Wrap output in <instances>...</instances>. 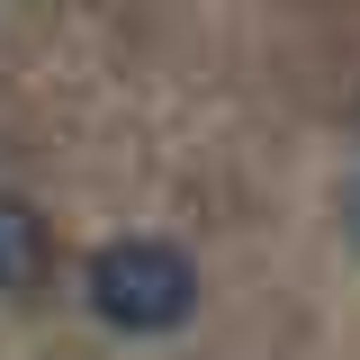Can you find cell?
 I'll use <instances>...</instances> for the list:
<instances>
[{
  "label": "cell",
  "mask_w": 360,
  "mask_h": 360,
  "mask_svg": "<svg viewBox=\"0 0 360 360\" xmlns=\"http://www.w3.org/2000/svg\"><path fill=\"white\" fill-rule=\"evenodd\" d=\"M82 297L99 324L153 342V333H180L198 315V262L180 243H162V234H117V243H99L82 262Z\"/></svg>",
  "instance_id": "obj_1"
},
{
  "label": "cell",
  "mask_w": 360,
  "mask_h": 360,
  "mask_svg": "<svg viewBox=\"0 0 360 360\" xmlns=\"http://www.w3.org/2000/svg\"><path fill=\"white\" fill-rule=\"evenodd\" d=\"M45 270H54V234L27 198H9L0 189V297H37Z\"/></svg>",
  "instance_id": "obj_2"
},
{
  "label": "cell",
  "mask_w": 360,
  "mask_h": 360,
  "mask_svg": "<svg viewBox=\"0 0 360 360\" xmlns=\"http://www.w3.org/2000/svg\"><path fill=\"white\" fill-rule=\"evenodd\" d=\"M342 243H352V252H360V180H352V189H342Z\"/></svg>",
  "instance_id": "obj_3"
}]
</instances>
